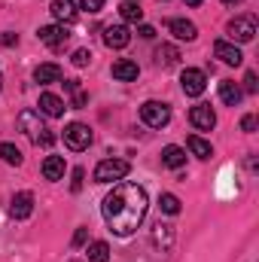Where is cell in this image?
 Wrapping results in <instances>:
<instances>
[{
	"label": "cell",
	"mask_w": 259,
	"mask_h": 262,
	"mask_svg": "<svg viewBox=\"0 0 259 262\" xmlns=\"http://www.w3.org/2000/svg\"><path fill=\"white\" fill-rule=\"evenodd\" d=\"M146 207H149L146 189L137 186V183H125V180H119L101 201L104 223L116 238H128L140 229V223L146 216Z\"/></svg>",
	"instance_id": "1"
},
{
	"label": "cell",
	"mask_w": 259,
	"mask_h": 262,
	"mask_svg": "<svg viewBox=\"0 0 259 262\" xmlns=\"http://www.w3.org/2000/svg\"><path fill=\"white\" fill-rule=\"evenodd\" d=\"M18 131H25L28 140L37 143V146H52V143H55V134L43 125L40 110H21V113H18Z\"/></svg>",
	"instance_id": "2"
},
{
	"label": "cell",
	"mask_w": 259,
	"mask_h": 262,
	"mask_svg": "<svg viewBox=\"0 0 259 262\" xmlns=\"http://www.w3.org/2000/svg\"><path fill=\"white\" fill-rule=\"evenodd\" d=\"M128 162L125 159H104V162H98V168H95V183H119V180H125V174H128Z\"/></svg>",
	"instance_id": "3"
},
{
	"label": "cell",
	"mask_w": 259,
	"mask_h": 262,
	"mask_svg": "<svg viewBox=\"0 0 259 262\" xmlns=\"http://www.w3.org/2000/svg\"><path fill=\"white\" fill-rule=\"evenodd\" d=\"M140 122L149 128H165L171 122V107L165 101H146L140 104Z\"/></svg>",
	"instance_id": "4"
},
{
	"label": "cell",
	"mask_w": 259,
	"mask_h": 262,
	"mask_svg": "<svg viewBox=\"0 0 259 262\" xmlns=\"http://www.w3.org/2000/svg\"><path fill=\"white\" fill-rule=\"evenodd\" d=\"M64 143L73 149V152H82L92 146V128L82 125V122H70L64 128Z\"/></svg>",
	"instance_id": "5"
},
{
	"label": "cell",
	"mask_w": 259,
	"mask_h": 262,
	"mask_svg": "<svg viewBox=\"0 0 259 262\" xmlns=\"http://www.w3.org/2000/svg\"><path fill=\"white\" fill-rule=\"evenodd\" d=\"M226 31H229V37H232L235 43H250L253 34H256V18H253V15H238V18L229 21Z\"/></svg>",
	"instance_id": "6"
},
{
	"label": "cell",
	"mask_w": 259,
	"mask_h": 262,
	"mask_svg": "<svg viewBox=\"0 0 259 262\" xmlns=\"http://www.w3.org/2000/svg\"><path fill=\"white\" fill-rule=\"evenodd\" d=\"M37 40L46 43L49 49H64V43L70 40V31H67V25H43L37 31Z\"/></svg>",
	"instance_id": "7"
},
{
	"label": "cell",
	"mask_w": 259,
	"mask_h": 262,
	"mask_svg": "<svg viewBox=\"0 0 259 262\" xmlns=\"http://www.w3.org/2000/svg\"><path fill=\"white\" fill-rule=\"evenodd\" d=\"M180 89H183V95L198 98V95H204V89H207V76H204L201 70H195V67H186V70L180 73Z\"/></svg>",
	"instance_id": "8"
},
{
	"label": "cell",
	"mask_w": 259,
	"mask_h": 262,
	"mask_svg": "<svg viewBox=\"0 0 259 262\" xmlns=\"http://www.w3.org/2000/svg\"><path fill=\"white\" fill-rule=\"evenodd\" d=\"M189 122H192L195 131H210L217 125V113L210 110V104H195L189 110Z\"/></svg>",
	"instance_id": "9"
},
{
	"label": "cell",
	"mask_w": 259,
	"mask_h": 262,
	"mask_svg": "<svg viewBox=\"0 0 259 262\" xmlns=\"http://www.w3.org/2000/svg\"><path fill=\"white\" fill-rule=\"evenodd\" d=\"M40 116H49V119H58V116H64L67 104L58 98V95H52V92H43L40 95Z\"/></svg>",
	"instance_id": "10"
},
{
	"label": "cell",
	"mask_w": 259,
	"mask_h": 262,
	"mask_svg": "<svg viewBox=\"0 0 259 262\" xmlns=\"http://www.w3.org/2000/svg\"><path fill=\"white\" fill-rule=\"evenodd\" d=\"M104 43H107L110 49H125L131 43V31L125 25H107V28H104Z\"/></svg>",
	"instance_id": "11"
},
{
	"label": "cell",
	"mask_w": 259,
	"mask_h": 262,
	"mask_svg": "<svg viewBox=\"0 0 259 262\" xmlns=\"http://www.w3.org/2000/svg\"><path fill=\"white\" fill-rule=\"evenodd\" d=\"M9 213H12V220H28L34 213V195L31 192H15L12 201H9Z\"/></svg>",
	"instance_id": "12"
},
{
	"label": "cell",
	"mask_w": 259,
	"mask_h": 262,
	"mask_svg": "<svg viewBox=\"0 0 259 262\" xmlns=\"http://www.w3.org/2000/svg\"><path fill=\"white\" fill-rule=\"evenodd\" d=\"M213 55H217L223 64H229V67H238L241 61H244L241 49H238V46H232V43H226V40H217V43H213Z\"/></svg>",
	"instance_id": "13"
},
{
	"label": "cell",
	"mask_w": 259,
	"mask_h": 262,
	"mask_svg": "<svg viewBox=\"0 0 259 262\" xmlns=\"http://www.w3.org/2000/svg\"><path fill=\"white\" fill-rule=\"evenodd\" d=\"M165 28H168L177 40H186V43H192L195 37H198V28H195L192 21H186V18H168Z\"/></svg>",
	"instance_id": "14"
},
{
	"label": "cell",
	"mask_w": 259,
	"mask_h": 262,
	"mask_svg": "<svg viewBox=\"0 0 259 262\" xmlns=\"http://www.w3.org/2000/svg\"><path fill=\"white\" fill-rule=\"evenodd\" d=\"M110 73L119 82H134L140 76V67H137V61H131V58H119V61H113V70Z\"/></svg>",
	"instance_id": "15"
},
{
	"label": "cell",
	"mask_w": 259,
	"mask_h": 262,
	"mask_svg": "<svg viewBox=\"0 0 259 262\" xmlns=\"http://www.w3.org/2000/svg\"><path fill=\"white\" fill-rule=\"evenodd\" d=\"M241 98H244V92H241V85H238L235 79H223V82H220V101H223L226 107H238Z\"/></svg>",
	"instance_id": "16"
},
{
	"label": "cell",
	"mask_w": 259,
	"mask_h": 262,
	"mask_svg": "<svg viewBox=\"0 0 259 262\" xmlns=\"http://www.w3.org/2000/svg\"><path fill=\"white\" fill-rule=\"evenodd\" d=\"M52 15H55V21L58 25H70L73 18H76V3L73 0H52Z\"/></svg>",
	"instance_id": "17"
},
{
	"label": "cell",
	"mask_w": 259,
	"mask_h": 262,
	"mask_svg": "<svg viewBox=\"0 0 259 262\" xmlns=\"http://www.w3.org/2000/svg\"><path fill=\"white\" fill-rule=\"evenodd\" d=\"M162 165L171 168V171L183 168V165H186V149H183V146H174V143L165 146V149H162Z\"/></svg>",
	"instance_id": "18"
},
{
	"label": "cell",
	"mask_w": 259,
	"mask_h": 262,
	"mask_svg": "<svg viewBox=\"0 0 259 262\" xmlns=\"http://www.w3.org/2000/svg\"><path fill=\"white\" fill-rule=\"evenodd\" d=\"M34 79L40 82V85H52V82H61V67L55 64V61H46V64H40L34 70Z\"/></svg>",
	"instance_id": "19"
},
{
	"label": "cell",
	"mask_w": 259,
	"mask_h": 262,
	"mask_svg": "<svg viewBox=\"0 0 259 262\" xmlns=\"http://www.w3.org/2000/svg\"><path fill=\"white\" fill-rule=\"evenodd\" d=\"M64 171H67V165H64V159L61 156H46V162H43V177L46 180H64Z\"/></svg>",
	"instance_id": "20"
},
{
	"label": "cell",
	"mask_w": 259,
	"mask_h": 262,
	"mask_svg": "<svg viewBox=\"0 0 259 262\" xmlns=\"http://www.w3.org/2000/svg\"><path fill=\"white\" fill-rule=\"evenodd\" d=\"M177 61H180V49H177V46L162 43V46L156 49V64L159 67H174Z\"/></svg>",
	"instance_id": "21"
},
{
	"label": "cell",
	"mask_w": 259,
	"mask_h": 262,
	"mask_svg": "<svg viewBox=\"0 0 259 262\" xmlns=\"http://www.w3.org/2000/svg\"><path fill=\"white\" fill-rule=\"evenodd\" d=\"M64 89H67V95H70V107H73V110H82V107L89 104V95L79 89L76 79H64Z\"/></svg>",
	"instance_id": "22"
},
{
	"label": "cell",
	"mask_w": 259,
	"mask_h": 262,
	"mask_svg": "<svg viewBox=\"0 0 259 262\" xmlns=\"http://www.w3.org/2000/svg\"><path fill=\"white\" fill-rule=\"evenodd\" d=\"M186 146H189V152H192L195 159H210V156H213L210 143H207L204 137H198V134H189V137H186Z\"/></svg>",
	"instance_id": "23"
},
{
	"label": "cell",
	"mask_w": 259,
	"mask_h": 262,
	"mask_svg": "<svg viewBox=\"0 0 259 262\" xmlns=\"http://www.w3.org/2000/svg\"><path fill=\"white\" fill-rule=\"evenodd\" d=\"M107 259H110L107 241H92V244H89V262H107Z\"/></svg>",
	"instance_id": "24"
},
{
	"label": "cell",
	"mask_w": 259,
	"mask_h": 262,
	"mask_svg": "<svg viewBox=\"0 0 259 262\" xmlns=\"http://www.w3.org/2000/svg\"><path fill=\"white\" fill-rule=\"evenodd\" d=\"M159 207H162V213L177 216V213H180V198L174 195V192H165V195L159 198Z\"/></svg>",
	"instance_id": "25"
},
{
	"label": "cell",
	"mask_w": 259,
	"mask_h": 262,
	"mask_svg": "<svg viewBox=\"0 0 259 262\" xmlns=\"http://www.w3.org/2000/svg\"><path fill=\"white\" fill-rule=\"evenodd\" d=\"M0 159L6 162V165H21V152H18V146H12V143H0Z\"/></svg>",
	"instance_id": "26"
},
{
	"label": "cell",
	"mask_w": 259,
	"mask_h": 262,
	"mask_svg": "<svg viewBox=\"0 0 259 262\" xmlns=\"http://www.w3.org/2000/svg\"><path fill=\"white\" fill-rule=\"evenodd\" d=\"M119 12H122L125 21H140V18H143V9H140V3H134V0H125V3L119 6Z\"/></svg>",
	"instance_id": "27"
},
{
	"label": "cell",
	"mask_w": 259,
	"mask_h": 262,
	"mask_svg": "<svg viewBox=\"0 0 259 262\" xmlns=\"http://www.w3.org/2000/svg\"><path fill=\"white\" fill-rule=\"evenodd\" d=\"M73 64L76 67H89L92 64V52H89V49H76V52H73Z\"/></svg>",
	"instance_id": "28"
},
{
	"label": "cell",
	"mask_w": 259,
	"mask_h": 262,
	"mask_svg": "<svg viewBox=\"0 0 259 262\" xmlns=\"http://www.w3.org/2000/svg\"><path fill=\"white\" fill-rule=\"evenodd\" d=\"M79 9H85V12H101V9H104V0H79Z\"/></svg>",
	"instance_id": "29"
},
{
	"label": "cell",
	"mask_w": 259,
	"mask_h": 262,
	"mask_svg": "<svg viewBox=\"0 0 259 262\" xmlns=\"http://www.w3.org/2000/svg\"><path fill=\"white\" fill-rule=\"evenodd\" d=\"M256 89H259V82H256V73H253V70H247V76H244V89H241V92H250V95H253Z\"/></svg>",
	"instance_id": "30"
},
{
	"label": "cell",
	"mask_w": 259,
	"mask_h": 262,
	"mask_svg": "<svg viewBox=\"0 0 259 262\" xmlns=\"http://www.w3.org/2000/svg\"><path fill=\"white\" fill-rule=\"evenodd\" d=\"M256 116H253V113H247V116H244V119H241V131H247V134H253V131H256Z\"/></svg>",
	"instance_id": "31"
},
{
	"label": "cell",
	"mask_w": 259,
	"mask_h": 262,
	"mask_svg": "<svg viewBox=\"0 0 259 262\" xmlns=\"http://www.w3.org/2000/svg\"><path fill=\"white\" fill-rule=\"evenodd\" d=\"M82 177H85V174H82V168H76V171H73V183H70V189H73V192H79V189H82Z\"/></svg>",
	"instance_id": "32"
},
{
	"label": "cell",
	"mask_w": 259,
	"mask_h": 262,
	"mask_svg": "<svg viewBox=\"0 0 259 262\" xmlns=\"http://www.w3.org/2000/svg\"><path fill=\"white\" fill-rule=\"evenodd\" d=\"M15 43H18V34H9V31H6V34H0V46H6V49H9V46H15Z\"/></svg>",
	"instance_id": "33"
},
{
	"label": "cell",
	"mask_w": 259,
	"mask_h": 262,
	"mask_svg": "<svg viewBox=\"0 0 259 262\" xmlns=\"http://www.w3.org/2000/svg\"><path fill=\"white\" fill-rule=\"evenodd\" d=\"M137 34H140L143 40H153V37H156V31H153L149 25H140V28H137Z\"/></svg>",
	"instance_id": "34"
},
{
	"label": "cell",
	"mask_w": 259,
	"mask_h": 262,
	"mask_svg": "<svg viewBox=\"0 0 259 262\" xmlns=\"http://www.w3.org/2000/svg\"><path fill=\"white\" fill-rule=\"evenodd\" d=\"M73 244L79 247V244H85V229H76V235H73Z\"/></svg>",
	"instance_id": "35"
},
{
	"label": "cell",
	"mask_w": 259,
	"mask_h": 262,
	"mask_svg": "<svg viewBox=\"0 0 259 262\" xmlns=\"http://www.w3.org/2000/svg\"><path fill=\"white\" fill-rule=\"evenodd\" d=\"M186 6H201V0H183Z\"/></svg>",
	"instance_id": "36"
},
{
	"label": "cell",
	"mask_w": 259,
	"mask_h": 262,
	"mask_svg": "<svg viewBox=\"0 0 259 262\" xmlns=\"http://www.w3.org/2000/svg\"><path fill=\"white\" fill-rule=\"evenodd\" d=\"M223 3H229V6H235V3H241V0H223Z\"/></svg>",
	"instance_id": "37"
},
{
	"label": "cell",
	"mask_w": 259,
	"mask_h": 262,
	"mask_svg": "<svg viewBox=\"0 0 259 262\" xmlns=\"http://www.w3.org/2000/svg\"><path fill=\"white\" fill-rule=\"evenodd\" d=\"M0 85H3V76H0Z\"/></svg>",
	"instance_id": "38"
}]
</instances>
